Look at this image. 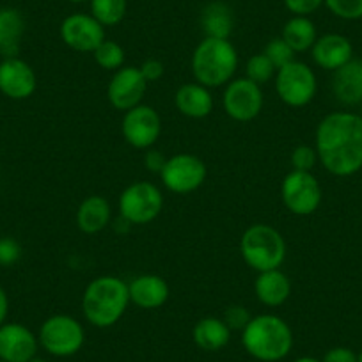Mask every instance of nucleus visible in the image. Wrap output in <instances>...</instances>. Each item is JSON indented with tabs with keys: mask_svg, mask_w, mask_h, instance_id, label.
Wrapping results in <instances>:
<instances>
[{
	"mask_svg": "<svg viewBox=\"0 0 362 362\" xmlns=\"http://www.w3.org/2000/svg\"><path fill=\"white\" fill-rule=\"evenodd\" d=\"M95 61L105 71H117L124 66V48L112 40H105L95 52Z\"/></svg>",
	"mask_w": 362,
	"mask_h": 362,
	"instance_id": "28",
	"label": "nucleus"
},
{
	"mask_svg": "<svg viewBox=\"0 0 362 362\" xmlns=\"http://www.w3.org/2000/svg\"><path fill=\"white\" fill-rule=\"evenodd\" d=\"M263 54L270 59V62L276 66V69L284 68V66L295 61V52L291 50V47L283 37H274L272 41H268Z\"/></svg>",
	"mask_w": 362,
	"mask_h": 362,
	"instance_id": "30",
	"label": "nucleus"
},
{
	"mask_svg": "<svg viewBox=\"0 0 362 362\" xmlns=\"http://www.w3.org/2000/svg\"><path fill=\"white\" fill-rule=\"evenodd\" d=\"M322 187L313 173L291 170L281 185V199L284 206L298 217L313 215L322 204Z\"/></svg>",
	"mask_w": 362,
	"mask_h": 362,
	"instance_id": "9",
	"label": "nucleus"
},
{
	"mask_svg": "<svg viewBox=\"0 0 362 362\" xmlns=\"http://www.w3.org/2000/svg\"><path fill=\"white\" fill-rule=\"evenodd\" d=\"M139 69H141L142 76H144L148 83L158 82V80L163 76V73H165V68H163L162 61H158V59H148V61L142 62Z\"/></svg>",
	"mask_w": 362,
	"mask_h": 362,
	"instance_id": "36",
	"label": "nucleus"
},
{
	"mask_svg": "<svg viewBox=\"0 0 362 362\" xmlns=\"http://www.w3.org/2000/svg\"><path fill=\"white\" fill-rule=\"evenodd\" d=\"M254 291H256L257 300L263 305L279 308L290 298L291 281L284 272H281V268L259 272L254 281Z\"/></svg>",
	"mask_w": 362,
	"mask_h": 362,
	"instance_id": "21",
	"label": "nucleus"
},
{
	"mask_svg": "<svg viewBox=\"0 0 362 362\" xmlns=\"http://www.w3.org/2000/svg\"><path fill=\"white\" fill-rule=\"evenodd\" d=\"M165 162H167V158L162 155V151H158V149H153V148L146 149L144 165L149 173L160 174L162 173L163 165H165Z\"/></svg>",
	"mask_w": 362,
	"mask_h": 362,
	"instance_id": "38",
	"label": "nucleus"
},
{
	"mask_svg": "<svg viewBox=\"0 0 362 362\" xmlns=\"http://www.w3.org/2000/svg\"><path fill=\"white\" fill-rule=\"evenodd\" d=\"M357 362H362V351H361V354H358V361Z\"/></svg>",
	"mask_w": 362,
	"mask_h": 362,
	"instance_id": "43",
	"label": "nucleus"
},
{
	"mask_svg": "<svg viewBox=\"0 0 362 362\" xmlns=\"http://www.w3.org/2000/svg\"><path fill=\"white\" fill-rule=\"evenodd\" d=\"M194 343L204 351H218L231 341V330L222 318L208 316L199 320L192 330Z\"/></svg>",
	"mask_w": 362,
	"mask_h": 362,
	"instance_id": "25",
	"label": "nucleus"
},
{
	"mask_svg": "<svg viewBox=\"0 0 362 362\" xmlns=\"http://www.w3.org/2000/svg\"><path fill=\"white\" fill-rule=\"evenodd\" d=\"M130 304L128 284L116 276L90 281L82 295V313L90 325L109 329L123 318Z\"/></svg>",
	"mask_w": 362,
	"mask_h": 362,
	"instance_id": "2",
	"label": "nucleus"
},
{
	"mask_svg": "<svg viewBox=\"0 0 362 362\" xmlns=\"http://www.w3.org/2000/svg\"><path fill=\"white\" fill-rule=\"evenodd\" d=\"M332 93L343 105L362 103V59H351L332 71Z\"/></svg>",
	"mask_w": 362,
	"mask_h": 362,
	"instance_id": "20",
	"label": "nucleus"
},
{
	"mask_svg": "<svg viewBox=\"0 0 362 362\" xmlns=\"http://www.w3.org/2000/svg\"><path fill=\"white\" fill-rule=\"evenodd\" d=\"M313 61L327 71H336L354 59V47L350 40L341 34H325L313 45Z\"/></svg>",
	"mask_w": 362,
	"mask_h": 362,
	"instance_id": "17",
	"label": "nucleus"
},
{
	"mask_svg": "<svg viewBox=\"0 0 362 362\" xmlns=\"http://www.w3.org/2000/svg\"><path fill=\"white\" fill-rule=\"evenodd\" d=\"M276 93L288 107H305L316 96V75L305 62L293 61L276 73Z\"/></svg>",
	"mask_w": 362,
	"mask_h": 362,
	"instance_id": "8",
	"label": "nucleus"
},
{
	"mask_svg": "<svg viewBox=\"0 0 362 362\" xmlns=\"http://www.w3.org/2000/svg\"><path fill=\"white\" fill-rule=\"evenodd\" d=\"M22 257V245L11 236L0 238V267H13Z\"/></svg>",
	"mask_w": 362,
	"mask_h": 362,
	"instance_id": "34",
	"label": "nucleus"
},
{
	"mask_svg": "<svg viewBox=\"0 0 362 362\" xmlns=\"http://www.w3.org/2000/svg\"><path fill=\"white\" fill-rule=\"evenodd\" d=\"M37 341L54 357H71L82 350L86 330L73 316L54 315L43 322Z\"/></svg>",
	"mask_w": 362,
	"mask_h": 362,
	"instance_id": "6",
	"label": "nucleus"
},
{
	"mask_svg": "<svg viewBox=\"0 0 362 362\" xmlns=\"http://www.w3.org/2000/svg\"><path fill=\"white\" fill-rule=\"evenodd\" d=\"M290 162L293 170H304V173H311L313 167L318 162V153L313 146H297V148L291 151Z\"/></svg>",
	"mask_w": 362,
	"mask_h": 362,
	"instance_id": "32",
	"label": "nucleus"
},
{
	"mask_svg": "<svg viewBox=\"0 0 362 362\" xmlns=\"http://www.w3.org/2000/svg\"><path fill=\"white\" fill-rule=\"evenodd\" d=\"M119 215L132 226H146L155 221L163 208L160 189L149 181H135L121 192Z\"/></svg>",
	"mask_w": 362,
	"mask_h": 362,
	"instance_id": "7",
	"label": "nucleus"
},
{
	"mask_svg": "<svg viewBox=\"0 0 362 362\" xmlns=\"http://www.w3.org/2000/svg\"><path fill=\"white\" fill-rule=\"evenodd\" d=\"M25 33V18L18 9H0V54L6 57H18L20 43Z\"/></svg>",
	"mask_w": 362,
	"mask_h": 362,
	"instance_id": "23",
	"label": "nucleus"
},
{
	"mask_svg": "<svg viewBox=\"0 0 362 362\" xmlns=\"http://www.w3.org/2000/svg\"><path fill=\"white\" fill-rule=\"evenodd\" d=\"M29 362H47V361H45V358H40V357H37V355H36V357H34V358H30Z\"/></svg>",
	"mask_w": 362,
	"mask_h": 362,
	"instance_id": "41",
	"label": "nucleus"
},
{
	"mask_svg": "<svg viewBox=\"0 0 362 362\" xmlns=\"http://www.w3.org/2000/svg\"><path fill=\"white\" fill-rule=\"evenodd\" d=\"M130 302L141 309H158L169 298V284L155 274L139 276L128 284Z\"/></svg>",
	"mask_w": 362,
	"mask_h": 362,
	"instance_id": "18",
	"label": "nucleus"
},
{
	"mask_svg": "<svg viewBox=\"0 0 362 362\" xmlns=\"http://www.w3.org/2000/svg\"><path fill=\"white\" fill-rule=\"evenodd\" d=\"M68 2H73V4H80V2H89V0H68Z\"/></svg>",
	"mask_w": 362,
	"mask_h": 362,
	"instance_id": "42",
	"label": "nucleus"
},
{
	"mask_svg": "<svg viewBox=\"0 0 362 362\" xmlns=\"http://www.w3.org/2000/svg\"><path fill=\"white\" fill-rule=\"evenodd\" d=\"M148 82L142 76L141 69L135 66H123L114 71L112 80L107 87V98L116 110L127 112L134 107L141 105L144 100Z\"/></svg>",
	"mask_w": 362,
	"mask_h": 362,
	"instance_id": "14",
	"label": "nucleus"
},
{
	"mask_svg": "<svg viewBox=\"0 0 362 362\" xmlns=\"http://www.w3.org/2000/svg\"><path fill=\"white\" fill-rule=\"evenodd\" d=\"M276 66L272 64L270 59L261 52V54L252 55L245 64V78L252 80L257 86L270 82L272 78H276Z\"/></svg>",
	"mask_w": 362,
	"mask_h": 362,
	"instance_id": "29",
	"label": "nucleus"
},
{
	"mask_svg": "<svg viewBox=\"0 0 362 362\" xmlns=\"http://www.w3.org/2000/svg\"><path fill=\"white\" fill-rule=\"evenodd\" d=\"M263 103L264 98L261 86L254 83L252 80L242 76V78H233L231 82L226 83L222 105L231 119L238 123H249L256 119L263 110Z\"/></svg>",
	"mask_w": 362,
	"mask_h": 362,
	"instance_id": "11",
	"label": "nucleus"
},
{
	"mask_svg": "<svg viewBox=\"0 0 362 362\" xmlns=\"http://www.w3.org/2000/svg\"><path fill=\"white\" fill-rule=\"evenodd\" d=\"M325 6L332 15L343 20L362 18V0H325Z\"/></svg>",
	"mask_w": 362,
	"mask_h": 362,
	"instance_id": "31",
	"label": "nucleus"
},
{
	"mask_svg": "<svg viewBox=\"0 0 362 362\" xmlns=\"http://www.w3.org/2000/svg\"><path fill=\"white\" fill-rule=\"evenodd\" d=\"M323 4H325V0H284V6L293 16L313 15Z\"/></svg>",
	"mask_w": 362,
	"mask_h": 362,
	"instance_id": "35",
	"label": "nucleus"
},
{
	"mask_svg": "<svg viewBox=\"0 0 362 362\" xmlns=\"http://www.w3.org/2000/svg\"><path fill=\"white\" fill-rule=\"evenodd\" d=\"M8 313H9V298L8 293L2 286H0V325H4L6 318H8Z\"/></svg>",
	"mask_w": 362,
	"mask_h": 362,
	"instance_id": "39",
	"label": "nucleus"
},
{
	"mask_svg": "<svg viewBox=\"0 0 362 362\" xmlns=\"http://www.w3.org/2000/svg\"><path fill=\"white\" fill-rule=\"evenodd\" d=\"M121 132H123L124 141L132 148L149 149L158 141L160 132H162V119L153 107L141 103L124 112Z\"/></svg>",
	"mask_w": 362,
	"mask_h": 362,
	"instance_id": "12",
	"label": "nucleus"
},
{
	"mask_svg": "<svg viewBox=\"0 0 362 362\" xmlns=\"http://www.w3.org/2000/svg\"><path fill=\"white\" fill-rule=\"evenodd\" d=\"M90 15L103 27H116L127 16V0H89Z\"/></svg>",
	"mask_w": 362,
	"mask_h": 362,
	"instance_id": "27",
	"label": "nucleus"
},
{
	"mask_svg": "<svg viewBox=\"0 0 362 362\" xmlns=\"http://www.w3.org/2000/svg\"><path fill=\"white\" fill-rule=\"evenodd\" d=\"M224 323L228 325V329L231 330H243L249 322L252 320L249 309L243 308V305H229L224 311V316H222Z\"/></svg>",
	"mask_w": 362,
	"mask_h": 362,
	"instance_id": "33",
	"label": "nucleus"
},
{
	"mask_svg": "<svg viewBox=\"0 0 362 362\" xmlns=\"http://www.w3.org/2000/svg\"><path fill=\"white\" fill-rule=\"evenodd\" d=\"M242 343L250 357L261 362H277L290 355L293 332L281 316H252L249 325L242 330Z\"/></svg>",
	"mask_w": 362,
	"mask_h": 362,
	"instance_id": "3",
	"label": "nucleus"
},
{
	"mask_svg": "<svg viewBox=\"0 0 362 362\" xmlns=\"http://www.w3.org/2000/svg\"><path fill=\"white\" fill-rule=\"evenodd\" d=\"M36 87V73L29 62L20 57H6L0 62V93L9 100L30 98Z\"/></svg>",
	"mask_w": 362,
	"mask_h": 362,
	"instance_id": "15",
	"label": "nucleus"
},
{
	"mask_svg": "<svg viewBox=\"0 0 362 362\" xmlns=\"http://www.w3.org/2000/svg\"><path fill=\"white\" fill-rule=\"evenodd\" d=\"M208 169L201 158L190 153H180L167 158L160 180L163 187L174 194L196 192L204 181H206Z\"/></svg>",
	"mask_w": 362,
	"mask_h": 362,
	"instance_id": "10",
	"label": "nucleus"
},
{
	"mask_svg": "<svg viewBox=\"0 0 362 362\" xmlns=\"http://www.w3.org/2000/svg\"><path fill=\"white\" fill-rule=\"evenodd\" d=\"M75 221L80 231L86 235H96L110 224L112 208L103 196H89L80 203Z\"/></svg>",
	"mask_w": 362,
	"mask_h": 362,
	"instance_id": "22",
	"label": "nucleus"
},
{
	"mask_svg": "<svg viewBox=\"0 0 362 362\" xmlns=\"http://www.w3.org/2000/svg\"><path fill=\"white\" fill-rule=\"evenodd\" d=\"M240 252L247 267L257 274L276 270L286 259V242L276 228L268 224H254L242 235Z\"/></svg>",
	"mask_w": 362,
	"mask_h": 362,
	"instance_id": "5",
	"label": "nucleus"
},
{
	"mask_svg": "<svg viewBox=\"0 0 362 362\" xmlns=\"http://www.w3.org/2000/svg\"><path fill=\"white\" fill-rule=\"evenodd\" d=\"M174 105L177 112L190 119H203L214 110V96L210 89L199 82L183 83L174 95Z\"/></svg>",
	"mask_w": 362,
	"mask_h": 362,
	"instance_id": "19",
	"label": "nucleus"
},
{
	"mask_svg": "<svg viewBox=\"0 0 362 362\" xmlns=\"http://www.w3.org/2000/svg\"><path fill=\"white\" fill-rule=\"evenodd\" d=\"M37 346V337L22 323L0 325V361L29 362L36 357Z\"/></svg>",
	"mask_w": 362,
	"mask_h": 362,
	"instance_id": "16",
	"label": "nucleus"
},
{
	"mask_svg": "<svg viewBox=\"0 0 362 362\" xmlns=\"http://www.w3.org/2000/svg\"><path fill=\"white\" fill-rule=\"evenodd\" d=\"M315 149L330 174L354 176L362 169V116L332 112L323 117L316 128Z\"/></svg>",
	"mask_w": 362,
	"mask_h": 362,
	"instance_id": "1",
	"label": "nucleus"
},
{
	"mask_svg": "<svg viewBox=\"0 0 362 362\" xmlns=\"http://www.w3.org/2000/svg\"><path fill=\"white\" fill-rule=\"evenodd\" d=\"M358 361V355L355 354L354 350L346 346H336V348H330L329 351L325 354L322 362H357Z\"/></svg>",
	"mask_w": 362,
	"mask_h": 362,
	"instance_id": "37",
	"label": "nucleus"
},
{
	"mask_svg": "<svg viewBox=\"0 0 362 362\" xmlns=\"http://www.w3.org/2000/svg\"><path fill=\"white\" fill-rule=\"evenodd\" d=\"M238 52L229 40L204 37L192 54V73L196 82L208 89L221 87L235 78Z\"/></svg>",
	"mask_w": 362,
	"mask_h": 362,
	"instance_id": "4",
	"label": "nucleus"
},
{
	"mask_svg": "<svg viewBox=\"0 0 362 362\" xmlns=\"http://www.w3.org/2000/svg\"><path fill=\"white\" fill-rule=\"evenodd\" d=\"M61 40L71 50L93 54L107 40L105 27L93 15L75 13L62 20Z\"/></svg>",
	"mask_w": 362,
	"mask_h": 362,
	"instance_id": "13",
	"label": "nucleus"
},
{
	"mask_svg": "<svg viewBox=\"0 0 362 362\" xmlns=\"http://www.w3.org/2000/svg\"><path fill=\"white\" fill-rule=\"evenodd\" d=\"M201 27L206 37H217V40H229L235 27V15L233 9L226 2L215 0L204 6L201 13Z\"/></svg>",
	"mask_w": 362,
	"mask_h": 362,
	"instance_id": "24",
	"label": "nucleus"
},
{
	"mask_svg": "<svg viewBox=\"0 0 362 362\" xmlns=\"http://www.w3.org/2000/svg\"><path fill=\"white\" fill-rule=\"evenodd\" d=\"M281 37L290 45L295 54H304L311 50L313 45L316 43L318 33L309 16H293L284 23Z\"/></svg>",
	"mask_w": 362,
	"mask_h": 362,
	"instance_id": "26",
	"label": "nucleus"
},
{
	"mask_svg": "<svg viewBox=\"0 0 362 362\" xmlns=\"http://www.w3.org/2000/svg\"><path fill=\"white\" fill-rule=\"evenodd\" d=\"M293 362H322V361H318V358H315V357H298L297 361H293Z\"/></svg>",
	"mask_w": 362,
	"mask_h": 362,
	"instance_id": "40",
	"label": "nucleus"
},
{
	"mask_svg": "<svg viewBox=\"0 0 362 362\" xmlns=\"http://www.w3.org/2000/svg\"><path fill=\"white\" fill-rule=\"evenodd\" d=\"M0 362H4V361H0Z\"/></svg>",
	"mask_w": 362,
	"mask_h": 362,
	"instance_id": "44",
	"label": "nucleus"
}]
</instances>
